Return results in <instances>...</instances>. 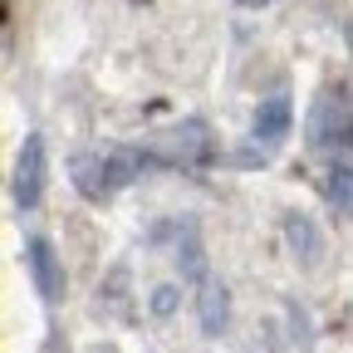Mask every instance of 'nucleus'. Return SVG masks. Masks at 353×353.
I'll return each instance as SVG.
<instances>
[{"label":"nucleus","mask_w":353,"mask_h":353,"mask_svg":"<svg viewBox=\"0 0 353 353\" xmlns=\"http://www.w3.org/2000/svg\"><path fill=\"white\" fill-rule=\"evenodd\" d=\"M285 123H290V103H285V99H275V103H265V113H260V123H255V128L265 132V138H275Z\"/></svg>","instance_id":"2"},{"label":"nucleus","mask_w":353,"mask_h":353,"mask_svg":"<svg viewBox=\"0 0 353 353\" xmlns=\"http://www.w3.org/2000/svg\"><path fill=\"white\" fill-rule=\"evenodd\" d=\"M245 6H270V0H245Z\"/></svg>","instance_id":"3"},{"label":"nucleus","mask_w":353,"mask_h":353,"mask_svg":"<svg viewBox=\"0 0 353 353\" xmlns=\"http://www.w3.org/2000/svg\"><path fill=\"white\" fill-rule=\"evenodd\" d=\"M39 192V143H25V162H20V201H34Z\"/></svg>","instance_id":"1"}]
</instances>
